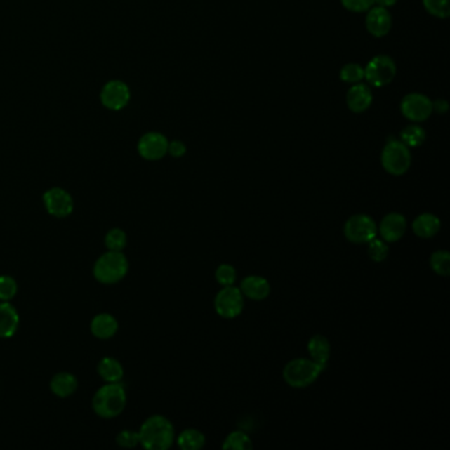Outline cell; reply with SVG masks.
<instances>
[{
  "instance_id": "37",
  "label": "cell",
  "mask_w": 450,
  "mask_h": 450,
  "mask_svg": "<svg viewBox=\"0 0 450 450\" xmlns=\"http://www.w3.org/2000/svg\"><path fill=\"white\" fill-rule=\"evenodd\" d=\"M396 1L397 0H373V4H376L379 7H383V8H388V7L395 6Z\"/></svg>"
},
{
  "instance_id": "29",
  "label": "cell",
  "mask_w": 450,
  "mask_h": 450,
  "mask_svg": "<svg viewBox=\"0 0 450 450\" xmlns=\"http://www.w3.org/2000/svg\"><path fill=\"white\" fill-rule=\"evenodd\" d=\"M340 77L348 84H358L364 78V69L359 64H348L340 69Z\"/></svg>"
},
{
  "instance_id": "18",
  "label": "cell",
  "mask_w": 450,
  "mask_h": 450,
  "mask_svg": "<svg viewBox=\"0 0 450 450\" xmlns=\"http://www.w3.org/2000/svg\"><path fill=\"white\" fill-rule=\"evenodd\" d=\"M19 326V316L16 309L8 303L0 304V337H12Z\"/></svg>"
},
{
  "instance_id": "31",
  "label": "cell",
  "mask_w": 450,
  "mask_h": 450,
  "mask_svg": "<svg viewBox=\"0 0 450 450\" xmlns=\"http://www.w3.org/2000/svg\"><path fill=\"white\" fill-rule=\"evenodd\" d=\"M126 243H127V237L119 229H114L106 235V246L110 249L111 251H121L126 247Z\"/></svg>"
},
{
  "instance_id": "19",
  "label": "cell",
  "mask_w": 450,
  "mask_h": 450,
  "mask_svg": "<svg viewBox=\"0 0 450 450\" xmlns=\"http://www.w3.org/2000/svg\"><path fill=\"white\" fill-rule=\"evenodd\" d=\"M307 352L310 355V359L326 366L331 352L329 340L321 334L313 336L307 342Z\"/></svg>"
},
{
  "instance_id": "30",
  "label": "cell",
  "mask_w": 450,
  "mask_h": 450,
  "mask_svg": "<svg viewBox=\"0 0 450 450\" xmlns=\"http://www.w3.org/2000/svg\"><path fill=\"white\" fill-rule=\"evenodd\" d=\"M216 280L222 286H234L237 282V270L231 264H220L216 270Z\"/></svg>"
},
{
  "instance_id": "10",
  "label": "cell",
  "mask_w": 450,
  "mask_h": 450,
  "mask_svg": "<svg viewBox=\"0 0 450 450\" xmlns=\"http://www.w3.org/2000/svg\"><path fill=\"white\" fill-rule=\"evenodd\" d=\"M168 144L164 135L159 132H148L140 139L138 150L145 160H160L165 154H168Z\"/></svg>"
},
{
  "instance_id": "9",
  "label": "cell",
  "mask_w": 450,
  "mask_h": 450,
  "mask_svg": "<svg viewBox=\"0 0 450 450\" xmlns=\"http://www.w3.org/2000/svg\"><path fill=\"white\" fill-rule=\"evenodd\" d=\"M400 110L406 119L420 123L428 119L430 114L433 112V107L432 100L427 95L420 93H412L403 98L400 103Z\"/></svg>"
},
{
  "instance_id": "26",
  "label": "cell",
  "mask_w": 450,
  "mask_h": 450,
  "mask_svg": "<svg viewBox=\"0 0 450 450\" xmlns=\"http://www.w3.org/2000/svg\"><path fill=\"white\" fill-rule=\"evenodd\" d=\"M430 268L435 274L439 276H449L450 274V253L446 250H439L430 255Z\"/></svg>"
},
{
  "instance_id": "23",
  "label": "cell",
  "mask_w": 450,
  "mask_h": 450,
  "mask_svg": "<svg viewBox=\"0 0 450 450\" xmlns=\"http://www.w3.org/2000/svg\"><path fill=\"white\" fill-rule=\"evenodd\" d=\"M99 375L109 383H117L123 378V369L121 363L114 358L102 359L98 366Z\"/></svg>"
},
{
  "instance_id": "6",
  "label": "cell",
  "mask_w": 450,
  "mask_h": 450,
  "mask_svg": "<svg viewBox=\"0 0 450 450\" xmlns=\"http://www.w3.org/2000/svg\"><path fill=\"white\" fill-rule=\"evenodd\" d=\"M345 238L355 244H366L378 235V226L373 217L367 214H355L346 220L343 226Z\"/></svg>"
},
{
  "instance_id": "28",
  "label": "cell",
  "mask_w": 450,
  "mask_h": 450,
  "mask_svg": "<svg viewBox=\"0 0 450 450\" xmlns=\"http://www.w3.org/2000/svg\"><path fill=\"white\" fill-rule=\"evenodd\" d=\"M425 10L439 19H445L450 15V0H423Z\"/></svg>"
},
{
  "instance_id": "34",
  "label": "cell",
  "mask_w": 450,
  "mask_h": 450,
  "mask_svg": "<svg viewBox=\"0 0 450 450\" xmlns=\"http://www.w3.org/2000/svg\"><path fill=\"white\" fill-rule=\"evenodd\" d=\"M117 442L123 446V448H133L136 446L139 441V433L131 432V430H123L117 437Z\"/></svg>"
},
{
  "instance_id": "3",
  "label": "cell",
  "mask_w": 450,
  "mask_h": 450,
  "mask_svg": "<svg viewBox=\"0 0 450 450\" xmlns=\"http://www.w3.org/2000/svg\"><path fill=\"white\" fill-rule=\"evenodd\" d=\"M126 406V392L123 385L111 383L99 390L94 396L93 408L102 418H115Z\"/></svg>"
},
{
  "instance_id": "36",
  "label": "cell",
  "mask_w": 450,
  "mask_h": 450,
  "mask_svg": "<svg viewBox=\"0 0 450 450\" xmlns=\"http://www.w3.org/2000/svg\"><path fill=\"white\" fill-rule=\"evenodd\" d=\"M432 107H433V111H436V112H439V114H444V112L448 111L449 105H448V102L444 100V99H437L436 102H432Z\"/></svg>"
},
{
  "instance_id": "4",
  "label": "cell",
  "mask_w": 450,
  "mask_h": 450,
  "mask_svg": "<svg viewBox=\"0 0 450 450\" xmlns=\"http://www.w3.org/2000/svg\"><path fill=\"white\" fill-rule=\"evenodd\" d=\"M382 166L392 176H403L412 163V156L406 144L396 139H390L382 151Z\"/></svg>"
},
{
  "instance_id": "21",
  "label": "cell",
  "mask_w": 450,
  "mask_h": 450,
  "mask_svg": "<svg viewBox=\"0 0 450 450\" xmlns=\"http://www.w3.org/2000/svg\"><path fill=\"white\" fill-rule=\"evenodd\" d=\"M206 437L198 429L189 428L183 430L177 439L178 446L183 450H199L205 446Z\"/></svg>"
},
{
  "instance_id": "35",
  "label": "cell",
  "mask_w": 450,
  "mask_h": 450,
  "mask_svg": "<svg viewBox=\"0 0 450 450\" xmlns=\"http://www.w3.org/2000/svg\"><path fill=\"white\" fill-rule=\"evenodd\" d=\"M168 152L173 157H183L187 152V145L180 140H173L168 144Z\"/></svg>"
},
{
  "instance_id": "17",
  "label": "cell",
  "mask_w": 450,
  "mask_h": 450,
  "mask_svg": "<svg viewBox=\"0 0 450 450\" xmlns=\"http://www.w3.org/2000/svg\"><path fill=\"white\" fill-rule=\"evenodd\" d=\"M441 229V220L432 213H423L412 222V230L415 235L423 239H429L437 235Z\"/></svg>"
},
{
  "instance_id": "12",
  "label": "cell",
  "mask_w": 450,
  "mask_h": 450,
  "mask_svg": "<svg viewBox=\"0 0 450 450\" xmlns=\"http://www.w3.org/2000/svg\"><path fill=\"white\" fill-rule=\"evenodd\" d=\"M378 231H379L382 239L387 243L399 241L406 234V217L400 213H390L383 217V220H380Z\"/></svg>"
},
{
  "instance_id": "11",
  "label": "cell",
  "mask_w": 450,
  "mask_h": 450,
  "mask_svg": "<svg viewBox=\"0 0 450 450\" xmlns=\"http://www.w3.org/2000/svg\"><path fill=\"white\" fill-rule=\"evenodd\" d=\"M102 103L110 110H121L130 100L128 86L121 81H111L100 93Z\"/></svg>"
},
{
  "instance_id": "1",
  "label": "cell",
  "mask_w": 450,
  "mask_h": 450,
  "mask_svg": "<svg viewBox=\"0 0 450 450\" xmlns=\"http://www.w3.org/2000/svg\"><path fill=\"white\" fill-rule=\"evenodd\" d=\"M139 441L145 449H169L175 441V429L168 418L156 415L144 421L139 432Z\"/></svg>"
},
{
  "instance_id": "32",
  "label": "cell",
  "mask_w": 450,
  "mask_h": 450,
  "mask_svg": "<svg viewBox=\"0 0 450 450\" xmlns=\"http://www.w3.org/2000/svg\"><path fill=\"white\" fill-rule=\"evenodd\" d=\"M18 286L10 276H0V300L8 301L16 295Z\"/></svg>"
},
{
  "instance_id": "20",
  "label": "cell",
  "mask_w": 450,
  "mask_h": 450,
  "mask_svg": "<svg viewBox=\"0 0 450 450\" xmlns=\"http://www.w3.org/2000/svg\"><path fill=\"white\" fill-rule=\"evenodd\" d=\"M118 330V322L110 315H99L91 322V331L95 337L106 340L112 337Z\"/></svg>"
},
{
  "instance_id": "22",
  "label": "cell",
  "mask_w": 450,
  "mask_h": 450,
  "mask_svg": "<svg viewBox=\"0 0 450 450\" xmlns=\"http://www.w3.org/2000/svg\"><path fill=\"white\" fill-rule=\"evenodd\" d=\"M51 388L55 395L66 397L77 390V379L72 373H58L52 379Z\"/></svg>"
},
{
  "instance_id": "8",
  "label": "cell",
  "mask_w": 450,
  "mask_h": 450,
  "mask_svg": "<svg viewBox=\"0 0 450 450\" xmlns=\"http://www.w3.org/2000/svg\"><path fill=\"white\" fill-rule=\"evenodd\" d=\"M214 309L223 319H235L244 309V296L238 286H223L214 298Z\"/></svg>"
},
{
  "instance_id": "15",
  "label": "cell",
  "mask_w": 450,
  "mask_h": 450,
  "mask_svg": "<svg viewBox=\"0 0 450 450\" xmlns=\"http://www.w3.org/2000/svg\"><path fill=\"white\" fill-rule=\"evenodd\" d=\"M239 289L243 296L249 297L255 301H262L270 296L271 284L263 276L251 274L241 280Z\"/></svg>"
},
{
  "instance_id": "5",
  "label": "cell",
  "mask_w": 450,
  "mask_h": 450,
  "mask_svg": "<svg viewBox=\"0 0 450 450\" xmlns=\"http://www.w3.org/2000/svg\"><path fill=\"white\" fill-rule=\"evenodd\" d=\"M128 271V262L121 251H110L99 258L94 267V276L100 283L112 284L121 280Z\"/></svg>"
},
{
  "instance_id": "25",
  "label": "cell",
  "mask_w": 450,
  "mask_h": 450,
  "mask_svg": "<svg viewBox=\"0 0 450 450\" xmlns=\"http://www.w3.org/2000/svg\"><path fill=\"white\" fill-rule=\"evenodd\" d=\"M222 448L226 450H251L253 441L241 430H234L223 441Z\"/></svg>"
},
{
  "instance_id": "13",
  "label": "cell",
  "mask_w": 450,
  "mask_h": 450,
  "mask_svg": "<svg viewBox=\"0 0 450 450\" xmlns=\"http://www.w3.org/2000/svg\"><path fill=\"white\" fill-rule=\"evenodd\" d=\"M44 201L48 211L58 218L69 216L73 210V199L70 194L60 187L48 190L44 194Z\"/></svg>"
},
{
  "instance_id": "2",
  "label": "cell",
  "mask_w": 450,
  "mask_h": 450,
  "mask_svg": "<svg viewBox=\"0 0 450 450\" xmlns=\"http://www.w3.org/2000/svg\"><path fill=\"white\" fill-rule=\"evenodd\" d=\"M325 369V364L315 362L313 359L296 358L284 366L283 378L286 385L293 388H307L319 379V375Z\"/></svg>"
},
{
  "instance_id": "33",
  "label": "cell",
  "mask_w": 450,
  "mask_h": 450,
  "mask_svg": "<svg viewBox=\"0 0 450 450\" xmlns=\"http://www.w3.org/2000/svg\"><path fill=\"white\" fill-rule=\"evenodd\" d=\"M342 6L352 12L369 11L373 6V0H340Z\"/></svg>"
},
{
  "instance_id": "7",
  "label": "cell",
  "mask_w": 450,
  "mask_h": 450,
  "mask_svg": "<svg viewBox=\"0 0 450 450\" xmlns=\"http://www.w3.org/2000/svg\"><path fill=\"white\" fill-rule=\"evenodd\" d=\"M396 76L394 60L388 55H376L364 69V78L373 88H383L390 85Z\"/></svg>"
},
{
  "instance_id": "27",
  "label": "cell",
  "mask_w": 450,
  "mask_h": 450,
  "mask_svg": "<svg viewBox=\"0 0 450 450\" xmlns=\"http://www.w3.org/2000/svg\"><path fill=\"white\" fill-rule=\"evenodd\" d=\"M369 249H367V253L370 256V259L375 262V263H380L385 260V258L388 256V244L387 241L383 239H378L373 238V241H369Z\"/></svg>"
},
{
  "instance_id": "14",
  "label": "cell",
  "mask_w": 450,
  "mask_h": 450,
  "mask_svg": "<svg viewBox=\"0 0 450 450\" xmlns=\"http://www.w3.org/2000/svg\"><path fill=\"white\" fill-rule=\"evenodd\" d=\"M392 27V18L387 8L383 7H371L366 16V28L373 37H383L388 34Z\"/></svg>"
},
{
  "instance_id": "16",
  "label": "cell",
  "mask_w": 450,
  "mask_h": 450,
  "mask_svg": "<svg viewBox=\"0 0 450 450\" xmlns=\"http://www.w3.org/2000/svg\"><path fill=\"white\" fill-rule=\"evenodd\" d=\"M346 102H348V107L352 112L359 114L363 111L369 110V107L373 103L371 88H369L366 84H359V82L354 84L348 91Z\"/></svg>"
},
{
  "instance_id": "24",
  "label": "cell",
  "mask_w": 450,
  "mask_h": 450,
  "mask_svg": "<svg viewBox=\"0 0 450 450\" xmlns=\"http://www.w3.org/2000/svg\"><path fill=\"white\" fill-rule=\"evenodd\" d=\"M425 138H427V133L424 131V128L418 124L406 126L400 132V142L406 144L408 148L409 147H420L425 142Z\"/></svg>"
}]
</instances>
